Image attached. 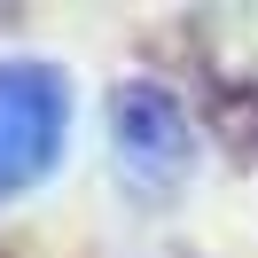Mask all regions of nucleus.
<instances>
[{
	"mask_svg": "<svg viewBox=\"0 0 258 258\" xmlns=\"http://www.w3.org/2000/svg\"><path fill=\"white\" fill-rule=\"evenodd\" d=\"M63 141H71V79L32 55L0 63V204L39 188L63 157Z\"/></svg>",
	"mask_w": 258,
	"mask_h": 258,
	"instance_id": "f257e3e1",
	"label": "nucleus"
},
{
	"mask_svg": "<svg viewBox=\"0 0 258 258\" xmlns=\"http://www.w3.org/2000/svg\"><path fill=\"white\" fill-rule=\"evenodd\" d=\"M110 149H117V172L133 180V188H172L180 172H188V110H180L164 86L133 79L117 86L110 102Z\"/></svg>",
	"mask_w": 258,
	"mask_h": 258,
	"instance_id": "f03ea898",
	"label": "nucleus"
}]
</instances>
